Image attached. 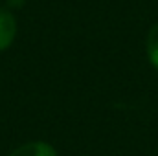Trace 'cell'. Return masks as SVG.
Listing matches in <instances>:
<instances>
[{
  "label": "cell",
  "mask_w": 158,
  "mask_h": 156,
  "mask_svg": "<svg viewBox=\"0 0 158 156\" xmlns=\"http://www.w3.org/2000/svg\"><path fill=\"white\" fill-rule=\"evenodd\" d=\"M17 35V20L13 13L6 7H0V51L7 50Z\"/></svg>",
  "instance_id": "6da1fadb"
},
{
  "label": "cell",
  "mask_w": 158,
  "mask_h": 156,
  "mask_svg": "<svg viewBox=\"0 0 158 156\" xmlns=\"http://www.w3.org/2000/svg\"><path fill=\"white\" fill-rule=\"evenodd\" d=\"M145 50H147V57H149L151 64L158 70V22L149 30V33H147Z\"/></svg>",
  "instance_id": "3957f363"
},
{
  "label": "cell",
  "mask_w": 158,
  "mask_h": 156,
  "mask_svg": "<svg viewBox=\"0 0 158 156\" xmlns=\"http://www.w3.org/2000/svg\"><path fill=\"white\" fill-rule=\"evenodd\" d=\"M9 156H57V151L46 142H31V143L20 145Z\"/></svg>",
  "instance_id": "7a4b0ae2"
}]
</instances>
